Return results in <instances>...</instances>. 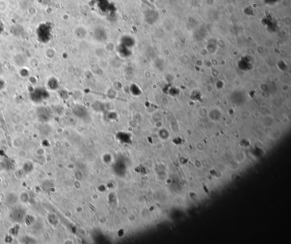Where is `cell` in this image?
I'll use <instances>...</instances> for the list:
<instances>
[{"label":"cell","mask_w":291,"mask_h":244,"mask_svg":"<svg viewBox=\"0 0 291 244\" xmlns=\"http://www.w3.org/2000/svg\"><path fill=\"white\" fill-rule=\"evenodd\" d=\"M51 35V28L49 26L45 25L44 26H41V28L38 30V38L39 40L43 42H47L50 40Z\"/></svg>","instance_id":"2"},{"label":"cell","mask_w":291,"mask_h":244,"mask_svg":"<svg viewBox=\"0 0 291 244\" xmlns=\"http://www.w3.org/2000/svg\"><path fill=\"white\" fill-rule=\"evenodd\" d=\"M17 197L16 195L14 194H9L8 196H7V202L10 204H13L17 202Z\"/></svg>","instance_id":"9"},{"label":"cell","mask_w":291,"mask_h":244,"mask_svg":"<svg viewBox=\"0 0 291 244\" xmlns=\"http://www.w3.org/2000/svg\"><path fill=\"white\" fill-rule=\"evenodd\" d=\"M157 13L153 11H147L144 14L145 21L148 24H153L157 19Z\"/></svg>","instance_id":"7"},{"label":"cell","mask_w":291,"mask_h":244,"mask_svg":"<svg viewBox=\"0 0 291 244\" xmlns=\"http://www.w3.org/2000/svg\"><path fill=\"white\" fill-rule=\"evenodd\" d=\"M47 86L51 90H57L59 87L58 80L55 78H51L47 81Z\"/></svg>","instance_id":"8"},{"label":"cell","mask_w":291,"mask_h":244,"mask_svg":"<svg viewBox=\"0 0 291 244\" xmlns=\"http://www.w3.org/2000/svg\"><path fill=\"white\" fill-rule=\"evenodd\" d=\"M93 35L96 41L101 42L106 41L108 38L107 31L101 27H98L94 30Z\"/></svg>","instance_id":"4"},{"label":"cell","mask_w":291,"mask_h":244,"mask_svg":"<svg viewBox=\"0 0 291 244\" xmlns=\"http://www.w3.org/2000/svg\"><path fill=\"white\" fill-rule=\"evenodd\" d=\"M118 52L119 55L123 58H128L132 54V50L130 48L125 47L121 44L118 47Z\"/></svg>","instance_id":"6"},{"label":"cell","mask_w":291,"mask_h":244,"mask_svg":"<svg viewBox=\"0 0 291 244\" xmlns=\"http://www.w3.org/2000/svg\"><path fill=\"white\" fill-rule=\"evenodd\" d=\"M30 99L35 103H39L49 97V94L47 90L43 88H37L32 91L30 94Z\"/></svg>","instance_id":"1"},{"label":"cell","mask_w":291,"mask_h":244,"mask_svg":"<svg viewBox=\"0 0 291 244\" xmlns=\"http://www.w3.org/2000/svg\"><path fill=\"white\" fill-rule=\"evenodd\" d=\"M5 82L3 80L0 79V90L3 89L4 87H5Z\"/></svg>","instance_id":"10"},{"label":"cell","mask_w":291,"mask_h":244,"mask_svg":"<svg viewBox=\"0 0 291 244\" xmlns=\"http://www.w3.org/2000/svg\"><path fill=\"white\" fill-rule=\"evenodd\" d=\"M26 212L22 208L18 207L13 209L10 213V218L14 222L20 223L22 222L25 216Z\"/></svg>","instance_id":"3"},{"label":"cell","mask_w":291,"mask_h":244,"mask_svg":"<svg viewBox=\"0 0 291 244\" xmlns=\"http://www.w3.org/2000/svg\"><path fill=\"white\" fill-rule=\"evenodd\" d=\"M121 44L125 47L132 49L135 45V40L133 38L129 35H125L122 37L121 41Z\"/></svg>","instance_id":"5"}]
</instances>
